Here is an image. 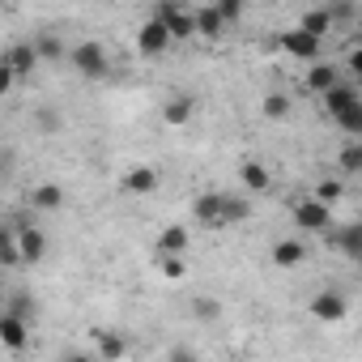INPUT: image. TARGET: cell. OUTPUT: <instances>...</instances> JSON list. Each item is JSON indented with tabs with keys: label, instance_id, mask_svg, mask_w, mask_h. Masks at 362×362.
<instances>
[{
	"label": "cell",
	"instance_id": "cell-1",
	"mask_svg": "<svg viewBox=\"0 0 362 362\" xmlns=\"http://www.w3.org/2000/svg\"><path fill=\"white\" fill-rule=\"evenodd\" d=\"M69 64L86 77V81H103L107 73H111V60H107V47L103 43H94V39H86V43H77V47H69Z\"/></svg>",
	"mask_w": 362,
	"mask_h": 362
},
{
	"label": "cell",
	"instance_id": "cell-2",
	"mask_svg": "<svg viewBox=\"0 0 362 362\" xmlns=\"http://www.w3.org/2000/svg\"><path fill=\"white\" fill-rule=\"evenodd\" d=\"M170 43H175V35H170V26L153 13L149 22H141V30H136V52L145 56V60H158V56H166L170 52Z\"/></svg>",
	"mask_w": 362,
	"mask_h": 362
},
{
	"label": "cell",
	"instance_id": "cell-3",
	"mask_svg": "<svg viewBox=\"0 0 362 362\" xmlns=\"http://www.w3.org/2000/svg\"><path fill=\"white\" fill-rule=\"evenodd\" d=\"M294 222L307 230V235H328L332 230V205H324L320 197H307L294 205Z\"/></svg>",
	"mask_w": 362,
	"mask_h": 362
},
{
	"label": "cell",
	"instance_id": "cell-4",
	"mask_svg": "<svg viewBox=\"0 0 362 362\" xmlns=\"http://www.w3.org/2000/svg\"><path fill=\"white\" fill-rule=\"evenodd\" d=\"M277 47H281L286 56H294V60L311 64V60H320L324 39H315V35H307L303 26H294V30H281V35H277Z\"/></svg>",
	"mask_w": 362,
	"mask_h": 362
},
{
	"label": "cell",
	"instance_id": "cell-5",
	"mask_svg": "<svg viewBox=\"0 0 362 362\" xmlns=\"http://www.w3.org/2000/svg\"><path fill=\"white\" fill-rule=\"evenodd\" d=\"M307 311H311L315 324H341V320L349 315V298H345L341 290H320Z\"/></svg>",
	"mask_w": 362,
	"mask_h": 362
},
{
	"label": "cell",
	"instance_id": "cell-6",
	"mask_svg": "<svg viewBox=\"0 0 362 362\" xmlns=\"http://www.w3.org/2000/svg\"><path fill=\"white\" fill-rule=\"evenodd\" d=\"M30 341V320H22L18 311H0V345H5V354H22Z\"/></svg>",
	"mask_w": 362,
	"mask_h": 362
},
{
	"label": "cell",
	"instance_id": "cell-7",
	"mask_svg": "<svg viewBox=\"0 0 362 362\" xmlns=\"http://www.w3.org/2000/svg\"><path fill=\"white\" fill-rule=\"evenodd\" d=\"M158 18L170 26V35H175V43H188L192 35H201L197 30V13H188L184 5H175V0H166V5H158Z\"/></svg>",
	"mask_w": 362,
	"mask_h": 362
},
{
	"label": "cell",
	"instance_id": "cell-8",
	"mask_svg": "<svg viewBox=\"0 0 362 362\" xmlns=\"http://www.w3.org/2000/svg\"><path fill=\"white\" fill-rule=\"evenodd\" d=\"M222 209H226V192H201V197H197V205H192L197 222H201V226H209V230H226Z\"/></svg>",
	"mask_w": 362,
	"mask_h": 362
},
{
	"label": "cell",
	"instance_id": "cell-9",
	"mask_svg": "<svg viewBox=\"0 0 362 362\" xmlns=\"http://www.w3.org/2000/svg\"><path fill=\"white\" fill-rule=\"evenodd\" d=\"M337 81H341V69H337V64L311 60V64H307V77H303V90H307V94H320V98H324V94H328V90H332Z\"/></svg>",
	"mask_w": 362,
	"mask_h": 362
},
{
	"label": "cell",
	"instance_id": "cell-10",
	"mask_svg": "<svg viewBox=\"0 0 362 362\" xmlns=\"http://www.w3.org/2000/svg\"><path fill=\"white\" fill-rule=\"evenodd\" d=\"M18 243H22V260L26 264H43L47 256V235L39 226H18Z\"/></svg>",
	"mask_w": 362,
	"mask_h": 362
},
{
	"label": "cell",
	"instance_id": "cell-11",
	"mask_svg": "<svg viewBox=\"0 0 362 362\" xmlns=\"http://www.w3.org/2000/svg\"><path fill=\"white\" fill-rule=\"evenodd\" d=\"M128 197H149V192H158V170L153 166H132L128 175H124V184H119Z\"/></svg>",
	"mask_w": 362,
	"mask_h": 362
},
{
	"label": "cell",
	"instance_id": "cell-12",
	"mask_svg": "<svg viewBox=\"0 0 362 362\" xmlns=\"http://www.w3.org/2000/svg\"><path fill=\"white\" fill-rule=\"evenodd\" d=\"M269 260H273L277 269H298V264L307 260V243H303V239H281V243H273Z\"/></svg>",
	"mask_w": 362,
	"mask_h": 362
},
{
	"label": "cell",
	"instance_id": "cell-13",
	"mask_svg": "<svg viewBox=\"0 0 362 362\" xmlns=\"http://www.w3.org/2000/svg\"><path fill=\"white\" fill-rule=\"evenodd\" d=\"M239 184H243L247 192H269V188H273V175H269L256 158H243V162H239Z\"/></svg>",
	"mask_w": 362,
	"mask_h": 362
},
{
	"label": "cell",
	"instance_id": "cell-14",
	"mask_svg": "<svg viewBox=\"0 0 362 362\" xmlns=\"http://www.w3.org/2000/svg\"><path fill=\"white\" fill-rule=\"evenodd\" d=\"M328 235H332V247L337 252H345L349 260H362V222H349V226L328 230Z\"/></svg>",
	"mask_w": 362,
	"mask_h": 362
},
{
	"label": "cell",
	"instance_id": "cell-15",
	"mask_svg": "<svg viewBox=\"0 0 362 362\" xmlns=\"http://www.w3.org/2000/svg\"><path fill=\"white\" fill-rule=\"evenodd\" d=\"M192 111H197V98H188V94H175V98L162 107V119H166L170 128H184V124H192Z\"/></svg>",
	"mask_w": 362,
	"mask_h": 362
},
{
	"label": "cell",
	"instance_id": "cell-16",
	"mask_svg": "<svg viewBox=\"0 0 362 362\" xmlns=\"http://www.w3.org/2000/svg\"><path fill=\"white\" fill-rule=\"evenodd\" d=\"M188 252V230L184 226H162L158 235V256H184Z\"/></svg>",
	"mask_w": 362,
	"mask_h": 362
},
{
	"label": "cell",
	"instance_id": "cell-17",
	"mask_svg": "<svg viewBox=\"0 0 362 362\" xmlns=\"http://www.w3.org/2000/svg\"><path fill=\"white\" fill-rule=\"evenodd\" d=\"M226 26H230V22H226V13H222L218 5H205V9H197V30H201L205 39H218Z\"/></svg>",
	"mask_w": 362,
	"mask_h": 362
},
{
	"label": "cell",
	"instance_id": "cell-18",
	"mask_svg": "<svg viewBox=\"0 0 362 362\" xmlns=\"http://www.w3.org/2000/svg\"><path fill=\"white\" fill-rule=\"evenodd\" d=\"M9 64H13V73L18 77H30L35 73V64H43L39 60V52H35V43H18V47H9V56H5Z\"/></svg>",
	"mask_w": 362,
	"mask_h": 362
},
{
	"label": "cell",
	"instance_id": "cell-19",
	"mask_svg": "<svg viewBox=\"0 0 362 362\" xmlns=\"http://www.w3.org/2000/svg\"><path fill=\"white\" fill-rule=\"evenodd\" d=\"M30 205H35L39 214H56V209L64 205V188H60V184H39V188L30 192Z\"/></svg>",
	"mask_w": 362,
	"mask_h": 362
},
{
	"label": "cell",
	"instance_id": "cell-20",
	"mask_svg": "<svg viewBox=\"0 0 362 362\" xmlns=\"http://www.w3.org/2000/svg\"><path fill=\"white\" fill-rule=\"evenodd\" d=\"M332 22H337V13H332V9H307V13L298 18V26H303L307 35H315V39H324V35L332 30Z\"/></svg>",
	"mask_w": 362,
	"mask_h": 362
},
{
	"label": "cell",
	"instance_id": "cell-21",
	"mask_svg": "<svg viewBox=\"0 0 362 362\" xmlns=\"http://www.w3.org/2000/svg\"><path fill=\"white\" fill-rule=\"evenodd\" d=\"M0 264H5V269L26 264L22 260V243H18V226H5V235H0Z\"/></svg>",
	"mask_w": 362,
	"mask_h": 362
},
{
	"label": "cell",
	"instance_id": "cell-22",
	"mask_svg": "<svg viewBox=\"0 0 362 362\" xmlns=\"http://www.w3.org/2000/svg\"><path fill=\"white\" fill-rule=\"evenodd\" d=\"M358 98H362V94H358L349 81H337V86L324 94V111H328V115H337L341 107H349V103H358Z\"/></svg>",
	"mask_w": 362,
	"mask_h": 362
},
{
	"label": "cell",
	"instance_id": "cell-23",
	"mask_svg": "<svg viewBox=\"0 0 362 362\" xmlns=\"http://www.w3.org/2000/svg\"><path fill=\"white\" fill-rule=\"evenodd\" d=\"M35 52H39V60H43V64H56V60H64V56H69V47H64L56 35H35Z\"/></svg>",
	"mask_w": 362,
	"mask_h": 362
},
{
	"label": "cell",
	"instance_id": "cell-24",
	"mask_svg": "<svg viewBox=\"0 0 362 362\" xmlns=\"http://www.w3.org/2000/svg\"><path fill=\"white\" fill-rule=\"evenodd\" d=\"M332 119H337V128H341V132L362 136V98H358V103H349V107H341Z\"/></svg>",
	"mask_w": 362,
	"mask_h": 362
},
{
	"label": "cell",
	"instance_id": "cell-25",
	"mask_svg": "<svg viewBox=\"0 0 362 362\" xmlns=\"http://www.w3.org/2000/svg\"><path fill=\"white\" fill-rule=\"evenodd\" d=\"M290 107H294V103H290V94H286V90H273V94H264V103H260V111H264L269 119H286V115H290Z\"/></svg>",
	"mask_w": 362,
	"mask_h": 362
},
{
	"label": "cell",
	"instance_id": "cell-26",
	"mask_svg": "<svg viewBox=\"0 0 362 362\" xmlns=\"http://www.w3.org/2000/svg\"><path fill=\"white\" fill-rule=\"evenodd\" d=\"M337 162H341V170H345V175H362V136H358V141H349V145H341Z\"/></svg>",
	"mask_w": 362,
	"mask_h": 362
},
{
	"label": "cell",
	"instance_id": "cell-27",
	"mask_svg": "<svg viewBox=\"0 0 362 362\" xmlns=\"http://www.w3.org/2000/svg\"><path fill=\"white\" fill-rule=\"evenodd\" d=\"M128 354V345H124V337H115V332H98V358H107V362H115V358H124Z\"/></svg>",
	"mask_w": 362,
	"mask_h": 362
},
{
	"label": "cell",
	"instance_id": "cell-28",
	"mask_svg": "<svg viewBox=\"0 0 362 362\" xmlns=\"http://www.w3.org/2000/svg\"><path fill=\"white\" fill-rule=\"evenodd\" d=\"M311 197H320L324 205H341V197H345V184H341V179H320Z\"/></svg>",
	"mask_w": 362,
	"mask_h": 362
},
{
	"label": "cell",
	"instance_id": "cell-29",
	"mask_svg": "<svg viewBox=\"0 0 362 362\" xmlns=\"http://www.w3.org/2000/svg\"><path fill=\"white\" fill-rule=\"evenodd\" d=\"M247 214H252V205H247L243 197H230V192H226V209H222V222H226V226H235V222H243Z\"/></svg>",
	"mask_w": 362,
	"mask_h": 362
},
{
	"label": "cell",
	"instance_id": "cell-30",
	"mask_svg": "<svg viewBox=\"0 0 362 362\" xmlns=\"http://www.w3.org/2000/svg\"><path fill=\"white\" fill-rule=\"evenodd\" d=\"M158 269H162V277H166V281H179V277L188 273L184 256H162V260H158Z\"/></svg>",
	"mask_w": 362,
	"mask_h": 362
},
{
	"label": "cell",
	"instance_id": "cell-31",
	"mask_svg": "<svg viewBox=\"0 0 362 362\" xmlns=\"http://www.w3.org/2000/svg\"><path fill=\"white\" fill-rule=\"evenodd\" d=\"M9 311H18V315H22V320H30V324H35V315H39L35 298H26V294H9Z\"/></svg>",
	"mask_w": 362,
	"mask_h": 362
},
{
	"label": "cell",
	"instance_id": "cell-32",
	"mask_svg": "<svg viewBox=\"0 0 362 362\" xmlns=\"http://www.w3.org/2000/svg\"><path fill=\"white\" fill-rule=\"evenodd\" d=\"M192 315L197 320H218L222 315V303L218 298H192Z\"/></svg>",
	"mask_w": 362,
	"mask_h": 362
},
{
	"label": "cell",
	"instance_id": "cell-33",
	"mask_svg": "<svg viewBox=\"0 0 362 362\" xmlns=\"http://www.w3.org/2000/svg\"><path fill=\"white\" fill-rule=\"evenodd\" d=\"M218 9L226 13V22H239V13L247 9V0H218Z\"/></svg>",
	"mask_w": 362,
	"mask_h": 362
},
{
	"label": "cell",
	"instance_id": "cell-34",
	"mask_svg": "<svg viewBox=\"0 0 362 362\" xmlns=\"http://www.w3.org/2000/svg\"><path fill=\"white\" fill-rule=\"evenodd\" d=\"M18 81H22V77H18V73H13V64L5 60V69H0V90H5V94H13V86H18Z\"/></svg>",
	"mask_w": 362,
	"mask_h": 362
},
{
	"label": "cell",
	"instance_id": "cell-35",
	"mask_svg": "<svg viewBox=\"0 0 362 362\" xmlns=\"http://www.w3.org/2000/svg\"><path fill=\"white\" fill-rule=\"evenodd\" d=\"M39 128H43V132H56V128H60V115H56L52 107H43V111H39Z\"/></svg>",
	"mask_w": 362,
	"mask_h": 362
},
{
	"label": "cell",
	"instance_id": "cell-36",
	"mask_svg": "<svg viewBox=\"0 0 362 362\" xmlns=\"http://www.w3.org/2000/svg\"><path fill=\"white\" fill-rule=\"evenodd\" d=\"M345 64H349V73H354V77H362V43L345 56Z\"/></svg>",
	"mask_w": 362,
	"mask_h": 362
}]
</instances>
